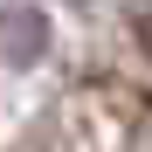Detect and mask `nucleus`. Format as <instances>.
I'll use <instances>...</instances> for the list:
<instances>
[{
    "label": "nucleus",
    "instance_id": "obj_1",
    "mask_svg": "<svg viewBox=\"0 0 152 152\" xmlns=\"http://www.w3.org/2000/svg\"><path fill=\"white\" fill-rule=\"evenodd\" d=\"M145 118H152L145 90L118 83V76H90L56 104V118L42 132V152H132Z\"/></svg>",
    "mask_w": 152,
    "mask_h": 152
},
{
    "label": "nucleus",
    "instance_id": "obj_2",
    "mask_svg": "<svg viewBox=\"0 0 152 152\" xmlns=\"http://www.w3.org/2000/svg\"><path fill=\"white\" fill-rule=\"evenodd\" d=\"M132 28H138V42H145V56H152V7H145V14L132 21Z\"/></svg>",
    "mask_w": 152,
    "mask_h": 152
}]
</instances>
